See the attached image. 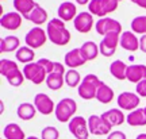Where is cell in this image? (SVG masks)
Here are the masks:
<instances>
[{"label":"cell","instance_id":"obj_1","mask_svg":"<svg viewBox=\"0 0 146 139\" xmlns=\"http://www.w3.org/2000/svg\"><path fill=\"white\" fill-rule=\"evenodd\" d=\"M46 32L49 41L57 46H65L72 39L70 32L65 26V22L61 21L60 18H53L47 22Z\"/></svg>","mask_w":146,"mask_h":139},{"label":"cell","instance_id":"obj_2","mask_svg":"<svg viewBox=\"0 0 146 139\" xmlns=\"http://www.w3.org/2000/svg\"><path fill=\"white\" fill-rule=\"evenodd\" d=\"M102 83H103V81H102L96 74H92V73L87 74L77 88L78 96L81 99H84V100L96 99V92H98V89H99Z\"/></svg>","mask_w":146,"mask_h":139},{"label":"cell","instance_id":"obj_3","mask_svg":"<svg viewBox=\"0 0 146 139\" xmlns=\"http://www.w3.org/2000/svg\"><path fill=\"white\" fill-rule=\"evenodd\" d=\"M76 111H77V103L70 97H65L56 104L54 115H56L58 122H61V123H69L74 118Z\"/></svg>","mask_w":146,"mask_h":139},{"label":"cell","instance_id":"obj_4","mask_svg":"<svg viewBox=\"0 0 146 139\" xmlns=\"http://www.w3.org/2000/svg\"><path fill=\"white\" fill-rule=\"evenodd\" d=\"M118 5L119 0H91L88 4V12L102 19L118 10Z\"/></svg>","mask_w":146,"mask_h":139},{"label":"cell","instance_id":"obj_5","mask_svg":"<svg viewBox=\"0 0 146 139\" xmlns=\"http://www.w3.org/2000/svg\"><path fill=\"white\" fill-rule=\"evenodd\" d=\"M22 72L25 74V78L31 81L35 85H39L42 83H46L47 78V72L45 70V68L39 65L38 61L36 62H31L29 65H25V68L22 69Z\"/></svg>","mask_w":146,"mask_h":139},{"label":"cell","instance_id":"obj_6","mask_svg":"<svg viewBox=\"0 0 146 139\" xmlns=\"http://www.w3.org/2000/svg\"><path fill=\"white\" fill-rule=\"evenodd\" d=\"M88 128L89 134L98 135V136L110 135L112 132V126L99 115H91L88 118Z\"/></svg>","mask_w":146,"mask_h":139},{"label":"cell","instance_id":"obj_7","mask_svg":"<svg viewBox=\"0 0 146 139\" xmlns=\"http://www.w3.org/2000/svg\"><path fill=\"white\" fill-rule=\"evenodd\" d=\"M95 30L99 35H107V34H122V24L116 19H112V18H102L96 22L95 24Z\"/></svg>","mask_w":146,"mask_h":139},{"label":"cell","instance_id":"obj_8","mask_svg":"<svg viewBox=\"0 0 146 139\" xmlns=\"http://www.w3.org/2000/svg\"><path fill=\"white\" fill-rule=\"evenodd\" d=\"M69 132L76 139H88L89 138V128L88 120L83 116H74L68 123Z\"/></svg>","mask_w":146,"mask_h":139},{"label":"cell","instance_id":"obj_9","mask_svg":"<svg viewBox=\"0 0 146 139\" xmlns=\"http://www.w3.org/2000/svg\"><path fill=\"white\" fill-rule=\"evenodd\" d=\"M49 39L47 38V32L46 30H43L42 27H33L31 30L25 35V42H26V46L31 47V49H39L42 47L46 41Z\"/></svg>","mask_w":146,"mask_h":139},{"label":"cell","instance_id":"obj_10","mask_svg":"<svg viewBox=\"0 0 146 139\" xmlns=\"http://www.w3.org/2000/svg\"><path fill=\"white\" fill-rule=\"evenodd\" d=\"M65 74H66V70H65V66L60 62H56V68H54V72L47 74L46 78V85L49 89L52 91H58L61 89L62 85L65 84Z\"/></svg>","mask_w":146,"mask_h":139},{"label":"cell","instance_id":"obj_11","mask_svg":"<svg viewBox=\"0 0 146 139\" xmlns=\"http://www.w3.org/2000/svg\"><path fill=\"white\" fill-rule=\"evenodd\" d=\"M119 42H120L119 34H107V35H104L99 43V49L102 56L104 57L114 56L115 52H116V47L119 46Z\"/></svg>","mask_w":146,"mask_h":139},{"label":"cell","instance_id":"obj_12","mask_svg":"<svg viewBox=\"0 0 146 139\" xmlns=\"http://www.w3.org/2000/svg\"><path fill=\"white\" fill-rule=\"evenodd\" d=\"M34 105H35L36 111L45 116H49L50 113L56 111V104L52 100V97L47 96L46 93H36L34 96Z\"/></svg>","mask_w":146,"mask_h":139},{"label":"cell","instance_id":"obj_13","mask_svg":"<svg viewBox=\"0 0 146 139\" xmlns=\"http://www.w3.org/2000/svg\"><path fill=\"white\" fill-rule=\"evenodd\" d=\"M118 107L123 111H134L138 108V105L141 103L139 96L134 92H122L116 99Z\"/></svg>","mask_w":146,"mask_h":139},{"label":"cell","instance_id":"obj_14","mask_svg":"<svg viewBox=\"0 0 146 139\" xmlns=\"http://www.w3.org/2000/svg\"><path fill=\"white\" fill-rule=\"evenodd\" d=\"M95 24L96 23L94 22V15L91 12H88V11H83V12L77 14L76 19L73 21V26H74L76 31L81 32V34L89 32Z\"/></svg>","mask_w":146,"mask_h":139},{"label":"cell","instance_id":"obj_15","mask_svg":"<svg viewBox=\"0 0 146 139\" xmlns=\"http://www.w3.org/2000/svg\"><path fill=\"white\" fill-rule=\"evenodd\" d=\"M22 19L23 16L19 14V12H7V14H3L1 18H0V24L3 28L5 30H18L19 27L22 26Z\"/></svg>","mask_w":146,"mask_h":139},{"label":"cell","instance_id":"obj_16","mask_svg":"<svg viewBox=\"0 0 146 139\" xmlns=\"http://www.w3.org/2000/svg\"><path fill=\"white\" fill-rule=\"evenodd\" d=\"M64 62H65V66L70 68V69H76V68L83 66L84 64L87 62V60L84 58L83 53L80 50V47H76V49L69 50V52L65 54Z\"/></svg>","mask_w":146,"mask_h":139},{"label":"cell","instance_id":"obj_17","mask_svg":"<svg viewBox=\"0 0 146 139\" xmlns=\"http://www.w3.org/2000/svg\"><path fill=\"white\" fill-rule=\"evenodd\" d=\"M119 46L127 52H137L139 49V38L133 31H123L120 34Z\"/></svg>","mask_w":146,"mask_h":139},{"label":"cell","instance_id":"obj_18","mask_svg":"<svg viewBox=\"0 0 146 139\" xmlns=\"http://www.w3.org/2000/svg\"><path fill=\"white\" fill-rule=\"evenodd\" d=\"M146 78V65L142 64H134L127 68V73H126V80L133 84L141 83L142 80Z\"/></svg>","mask_w":146,"mask_h":139},{"label":"cell","instance_id":"obj_19","mask_svg":"<svg viewBox=\"0 0 146 139\" xmlns=\"http://www.w3.org/2000/svg\"><path fill=\"white\" fill-rule=\"evenodd\" d=\"M57 14L61 21L64 22H70L74 21L76 16H77V7L74 3H70V1H62L61 4L58 5Z\"/></svg>","mask_w":146,"mask_h":139},{"label":"cell","instance_id":"obj_20","mask_svg":"<svg viewBox=\"0 0 146 139\" xmlns=\"http://www.w3.org/2000/svg\"><path fill=\"white\" fill-rule=\"evenodd\" d=\"M126 123L131 127H143L146 126V111L145 108H137L126 116Z\"/></svg>","mask_w":146,"mask_h":139},{"label":"cell","instance_id":"obj_21","mask_svg":"<svg viewBox=\"0 0 146 139\" xmlns=\"http://www.w3.org/2000/svg\"><path fill=\"white\" fill-rule=\"evenodd\" d=\"M103 119H106L112 127H116V126H120L126 122V116L125 113L122 112L120 108H112V109H108L100 115Z\"/></svg>","mask_w":146,"mask_h":139},{"label":"cell","instance_id":"obj_22","mask_svg":"<svg viewBox=\"0 0 146 139\" xmlns=\"http://www.w3.org/2000/svg\"><path fill=\"white\" fill-rule=\"evenodd\" d=\"M21 47V39L16 35H8L1 38L0 41V52L1 54L4 53H11V52H18Z\"/></svg>","mask_w":146,"mask_h":139},{"label":"cell","instance_id":"obj_23","mask_svg":"<svg viewBox=\"0 0 146 139\" xmlns=\"http://www.w3.org/2000/svg\"><path fill=\"white\" fill-rule=\"evenodd\" d=\"M12 4L15 7L16 12H19L25 19H27L29 15L31 14V11L38 5V3H35L34 0H14Z\"/></svg>","mask_w":146,"mask_h":139},{"label":"cell","instance_id":"obj_24","mask_svg":"<svg viewBox=\"0 0 146 139\" xmlns=\"http://www.w3.org/2000/svg\"><path fill=\"white\" fill-rule=\"evenodd\" d=\"M3 138L4 139H27L25 131L16 123H8L3 130Z\"/></svg>","mask_w":146,"mask_h":139},{"label":"cell","instance_id":"obj_25","mask_svg":"<svg viewBox=\"0 0 146 139\" xmlns=\"http://www.w3.org/2000/svg\"><path fill=\"white\" fill-rule=\"evenodd\" d=\"M80 50H81V53H83L84 58L87 60V62L96 60V57L99 56V53H100L99 45H96L94 41L84 42L83 45L80 46Z\"/></svg>","mask_w":146,"mask_h":139},{"label":"cell","instance_id":"obj_26","mask_svg":"<svg viewBox=\"0 0 146 139\" xmlns=\"http://www.w3.org/2000/svg\"><path fill=\"white\" fill-rule=\"evenodd\" d=\"M115 97V93H114V89L111 87H108L106 83H102L100 84L99 89L96 92V100L102 104H110Z\"/></svg>","mask_w":146,"mask_h":139},{"label":"cell","instance_id":"obj_27","mask_svg":"<svg viewBox=\"0 0 146 139\" xmlns=\"http://www.w3.org/2000/svg\"><path fill=\"white\" fill-rule=\"evenodd\" d=\"M26 21L33 22L34 24H36L38 27H41V24H45L47 22V11L42 7V5H36L35 8L31 11V14L29 15Z\"/></svg>","mask_w":146,"mask_h":139},{"label":"cell","instance_id":"obj_28","mask_svg":"<svg viewBox=\"0 0 146 139\" xmlns=\"http://www.w3.org/2000/svg\"><path fill=\"white\" fill-rule=\"evenodd\" d=\"M21 69L18 66V64L12 60H8V58H1L0 61V74L3 77L8 78L11 77L12 74H15L16 72H19Z\"/></svg>","mask_w":146,"mask_h":139},{"label":"cell","instance_id":"obj_29","mask_svg":"<svg viewBox=\"0 0 146 139\" xmlns=\"http://www.w3.org/2000/svg\"><path fill=\"white\" fill-rule=\"evenodd\" d=\"M36 113V108L35 105L31 103H22L19 104V107L16 109V115L18 118L22 119V120H31Z\"/></svg>","mask_w":146,"mask_h":139},{"label":"cell","instance_id":"obj_30","mask_svg":"<svg viewBox=\"0 0 146 139\" xmlns=\"http://www.w3.org/2000/svg\"><path fill=\"white\" fill-rule=\"evenodd\" d=\"M15 57H16V61L18 62H22V64H25V65H29V64L34 62L35 52H34V49H31V47H29V46H21L19 50L16 52Z\"/></svg>","mask_w":146,"mask_h":139},{"label":"cell","instance_id":"obj_31","mask_svg":"<svg viewBox=\"0 0 146 139\" xmlns=\"http://www.w3.org/2000/svg\"><path fill=\"white\" fill-rule=\"evenodd\" d=\"M127 65L120 60H115L110 65V73L114 76L116 80H126V73H127Z\"/></svg>","mask_w":146,"mask_h":139},{"label":"cell","instance_id":"obj_32","mask_svg":"<svg viewBox=\"0 0 146 139\" xmlns=\"http://www.w3.org/2000/svg\"><path fill=\"white\" fill-rule=\"evenodd\" d=\"M130 26H131V31L134 34H142V35H145L146 34V15L135 16L131 21Z\"/></svg>","mask_w":146,"mask_h":139},{"label":"cell","instance_id":"obj_33","mask_svg":"<svg viewBox=\"0 0 146 139\" xmlns=\"http://www.w3.org/2000/svg\"><path fill=\"white\" fill-rule=\"evenodd\" d=\"M81 81H83V78H81L80 73H78L76 69H69V70H66L65 84H66L69 88H78V85L81 84Z\"/></svg>","mask_w":146,"mask_h":139},{"label":"cell","instance_id":"obj_34","mask_svg":"<svg viewBox=\"0 0 146 139\" xmlns=\"http://www.w3.org/2000/svg\"><path fill=\"white\" fill-rule=\"evenodd\" d=\"M60 131L53 126H47L41 131V139H58Z\"/></svg>","mask_w":146,"mask_h":139},{"label":"cell","instance_id":"obj_35","mask_svg":"<svg viewBox=\"0 0 146 139\" xmlns=\"http://www.w3.org/2000/svg\"><path fill=\"white\" fill-rule=\"evenodd\" d=\"M25 80H26V78H25V74H23L22 70L16 72L15 74H12L11 77L7 78V81H8V84H10L11 87H21Z\"/></svg>","mask_w":146,"mask_h":139},{"label":"cell","instance_id":"obj_36","mask_svg":"<svg viewBox=\"0 0 146 139\" xmlns=\"http://www.w3.org/2000/svg\"><path fill=\"white\" fill-rule=\"evenodd\" d=\"M38 64L45 68V70L47 72V74H50V73L54 72L56 61H50V60H47V58H41V60H38Z\"/></svg>","mask_w":146,"mask_h":139},{"label":"cell","instance_id":"obj_37","mask_svg":"<svg viewBox=\"0 0 146 139\" xmlns=\"http://www.w3.org/2000/svg\"><path fill=\"white\" fill-rule=\"evenodd\" d=\"M135 93L139 96V97H146V78L145 80H142L141 83L137 84Z\"/></svg>","mask_w":146,"mask_h":139},{"label":"cell","instance_id":"obj_38","mask_svg":"<svg viewBox=\"0 0 146 139\" xmlns=\"http://www.w3.org/2000/svg\"><path fill=\"white\" fill-rule=\"evenodd\" d=\"M107 139H127V136L123 131L116 130V131H112L110 135H107Z\"/></svg>","mask_w":146,"mask_h":139},{"label":"cell","instance_id":"obj_39","mask_svg":"<svg viewBox=\"0 0 146 139\" xmlns=\"http://www.w3.org/2000/svg\"><path fill=\"white\" fill-rule=\"evenodd\" d=\"M139 50L146 53V34L139 38Z\"/></svg>","mask_w":146,"mask_h":139},{"label":"cell","instance_id":"obj_40","mask_svg":"<svg viewBox=\"0 0 146 139\" xmlns=\"http://www.w3.org/2000/svg\"><path fill=\"white\" fill-rule=\"evenodd\" d=\"M130 1L134 3V4H137L138 7L143 8V10H146V0H130Z\"/></svg>","mask_w":146,"mask_h":139},{"label":"cell","instance_id":"obj_41","mask_svg":"<svg viewBox=\"0 0 146 139\" xmlns=\"http://www.w3.org/2000/svg\"><path fill=\"white\" fill-rule=\"evenodd\" d=\"M89 1L91 0H76V3L80 5H85V4H89Z\"/></svg>","mask_w":146,"mask_h":139},{"label":"cell","instance_id":"obj_42","mask_svg":"<svg viewBox=\"0 0 146 139\" xmlns=\"http://www.w3.org/2000/svg\"><path fill=\"white\" fill-rule=\"evenodd\" d=\"M135 139H146V134H145V132H142V134H138Z\"/></svg>","mask_w":146,"mask_h":139},{"label":"cell","instance_id":"obj_43","mask_svg":"<svg viewBox=\"0 0 146 139\" xmlns=\"http://www.w3.org/2000/svg\"><path fill=\"white\" fill-rule=\"evenodd\" d=\"M27 139H39V138H36L34 135H30V136H27Z\"/></svg>","mask_w":146,"mask_h":139},{"label":"cell","instance_id":"obj_44","mask_svg":"<svg viewBox=\"0 0 146 139\" xmlns=\"http://www.w3.org/2000/svg\"><path fill=\"white\" fill-rule=\"evenodd\" d=\"M145 111H146V107H145Z\"/></svg>","mask_w":146,"mask_h":139},{"label":"cell","instance_id":"obj_45","mask_svg":"<svg viewBox=\"0 0 146 139\" xmlns=\"http://www.w3.org/2000/svg\"><path fill=\"white\" fill-rule=\"evenodd\" d=\"M1 1H4V0H1Z\"/></svg>","mask_w":146,"mask_h":139},{"label":"cell","instance_id":"obj_46","mask_svg":"<svg viewBox=\"0 0 146 139\" xmlns=\"http://www.w3.org/2000/svg\"><path fill=\"white\" fill-rule=\"evenodd\" d=\"M119 1H122V0H119Z\"/></svg>","mask_w":146,"mask_h":139},{"label":"cell","instance_id":"obj_47","mask_svg":"<svg viewBox=\"0 0 146 139\" xmlns=\"http://www.w3.org/2000/svg\"><path fill=\"white\" fill-rule=\"evenodd\" d=\"M1 139H4V138H1Z\"/></svg>","mask_w":146,"mask_h":139}]
</instances>
